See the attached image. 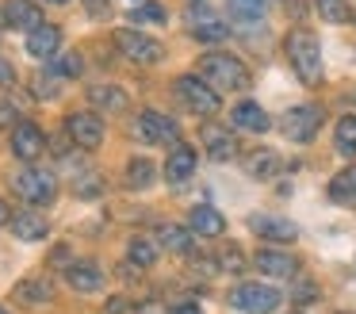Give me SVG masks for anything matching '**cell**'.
Masks as SVG:
<instances>
[{
	"label": "cell",
	"mask_w": 356,
	"mask_h": 314,
	"mask_svg": "<svg viewBox=\"0 0 356 314\" xmlns=\"http://www.w3.org/2000/svg\"><path fill=\"white\" fill-rule=\"evenodd\" d=\"M200 77H203V81H211L218 92H222V88L226 92H245L249 84H253L245 61L234 58V54H226V50L203 54V58H200Z\"/></svg>",
	"instance_id": "cell-1"
},
{
	"label": "cell",
	"mask_w": 356,
	"mask_h": 314,
	"mask_svg": "<svg viewBox=\"0 0 356 314\" xmlns=\"http://www.w3.org/2000/svg\"><path fill=\"white\" fill-rule=\"evenodd\" d=\"M287 61H291L295 77L302 84H318L322 81V46H318V35L307 27H295L287 35Z\"/></svg>",
	"instance_id": "cell-2"
},
{
	"label": "cell",
	"mask_w": 356,
	"mask_h": 314,
	"mask_svg": "<svg viewBox=\"0 0 356 314\" xmlns=\"http://www.w3.org/2000/svg\"><path fill=\"white\" fill-rule=\"evenodd\" d=\"M12 191H16L24 203H35V207H47L54 203L58 196V176L50 173V168H19V173H12Z\"/></svg>",
	"instance_id": "cell-3"
},
{
	"label": "cell",
	"mask_w": 356,
	"mask_h": 314,
	"mask_svg": "<svg viewBox=\"0 0 356 314\" xmlns=\"http://www.w3.org/2000/svg\"><path fill=\"white\" fill-rule=\"evenodd\" d=\"M134 138L146 146H180V127L177 119H169L165 111H154V107H146V111H138V119H134Z\"/></svg>",
	"instance_id": "cell-4"
},
{
	"label": "cell",
	"mask_w": 356,
	"mask_h": 314,
	"mask_svg": "<svg viewBox=\"0 0 356 314\" xmlns=\"http://www.w3.org/2000/svg\"><path fill=\"white\" fill-rule=\"evenodd\" d=\"M177 96L184 100V107L188 111H195V115H203V119H211V115L218 111V88L211 81H203V77H195V73H184V77H177Z\"/></svg>",
	"instance_id": "cell-5"
},
{
	"label": "cell",
	"mask_w": 356,
	"mask_h": 314,
	"mask_svg": "<svg viewBox=\"0 0 356 314\" xmlns=\"http://www.w3.org/2000/svg\"><path fill=\"white\" fill-rule=\"evenodd\" d=\"M280 291L272 288V283H264V280H245V283H234V291H230V303L238 306V311H245V314H272L280 306Z\"/></svg>",
	"instance_id": "cell-6"
},
{
	"label": "cell",
	"mask_w": 356,
	"mask_h": 314,
	"mask_svg": "<svg viewBox=\"0 0 356 314\" xmlns=\"http://www.w3.org/2000/svg\"><path fill=\"white\" fill-rule=\"evenodd\" d=\"M115 46L123 50V58L138 61V65H154V61L165 58V46L157 42V38L142 35V31H131V27L115 31Z\"/></svg>",
	"instance_id": "cell-7"
},
{
	"label": "cell",
	"mask_w": 356,
	"mask_h": 314,
	"mask_svg": "<svg viewBox=\"0 0 356 314\" xmlns=\"http://www.w3.org/2000/svg\"><path fill=\"white\" fill-rule=\"evenodd\" d=\"M65 134H70L73 146L81 150H100L104 146V119L96 111H73L65 119Z\"/></svg>",
	"instance_id": "cell-8"
},
{
	"label": "cell",
	"mask_w": 356,
	"mask_h": 314,
	"mask_svg": "<svg viewBox=\"0 0 356 314\" xmlns=\"http://www.w3.org/2000/svg\"><path fill=\"white\" fill-rule=\"evenodd\" d=\"M318 127H322V111H318L314 104H299V107H291V111H284V119H280V130H284L291 142H310V138L318 134Z\"/></svg>",
	"instance_id": "cell-9"
},
{
	"label": "cell",
	"mask_w": 356,
	"mask_h": 314,
	"mask_svg": "<svg viewBox=\"0 0 356 314\" xmlns=\"http://www.w3.org/2000/svg\"><path fill=\"white\" fill-rule=\"evenodd\" d=\"M188 31H192L195 42H222V38L230 35V27L211 12L203 0H192V23H188Z\"/></svg>",
	"instance_id": "cell-10"
},
{
	"label": "cell",
	"mask_w": 356,
	"mask_h": 314,
	"mask_svg": "<svg viewBox=\"0 0 356 314\" xmlns=\"http://www.w3.org/2000/svg\"><path fill=\"white\" fill-rule=\"evenodd\" d=\"M42 150H47L42 127H35V123H16V127H12V153H16L19 161L42 157Z\"/></svg>",
	"instance_id": "cell-11"
},
{
	"label": "cell",
	"mask_w": 356,
	"mask_h": 314,
	"mask_svg": "<svg viewBox=\"0 0 356 314\" xmlns=\"http://www.w3.org/2000/svg\"><path fill=\"white\" fill-rule=\"evenodd\" d=\"M27 54L39 61H50L62 54V27L54 23H39L35 31H27Z\"/></svg>",
	"instance_id": "cell-12"
},
{
	"label": "cell",
	"mask_w": 356,
	"mask_h": 314,
	"mask_svg": "<svg viewBox=\"0 0 356 314\" xmlns=\"http://www.w3.org/2000/svg\"><path fill=\"white\" fill-rule=\"evenodd\" d=\"M65 283L81 295H96V291H104V272L92 260H73V265H65Z\"/></svg>",
	"instance_id": "cell-13"
},
{
	"label": "cell",
	"mask_w": 356,
	"mask_h": 314,
	"mask_svg": "<svg viewBox=\"0 0 356 314\" xmlns=\"http://www.w3.org/2000/svg\"><path fill=\"white\" fill-rule=\"evenodd\" d=\"M253 265L261 268V276H272V280H295V276H299L295 257H287V253H280V249H268V245L257 249Z\"/></svg>",
	"instance_id": "cell-14"
},
{
	"label": "cell",
	"mask_w": 356,
	"mask_h": 314,
	"mask_svg": "<svg viewBox=\"0 0 356 314\" xmlns=\"http://www.w3.org/2000/svg\"><path fill=\"white\" fill-rule=\"evenodd\" d=\"M88 104H92L96 111H127V107H131V96L111 81H96V84H88Z\"/></svg>",
	"instance_id": "cell-15"
},
{
	"label": "cell",
	"mask_w": 356,
	"mask_h": 314,
	"mask_svg": "<svg viewBox=\"0 0 356 314\" xmlns=\"http://www.w3.org/2000/svg\"><path fill=\"white\" fill-rule=\"evenodd\" d=\"M200 142H203V150L211 153L215 161H230V157H238V138L230 134V130H222V127H203L200 130Z\"/></svg>",
	"instance_id": "cell-16"
},
{
	"label": "cell",
	"mask_w": 356,
	"mask_h": 314,
	"mask_svg": "<svg viewBox=\"0 0 356 314\" xmlns=\"http://www.w3.org/2000/svg\"><path fill=\"white\" fill-rule=\"evenodd\" d=\"M4 23L16 31H35L42 23V8L35 0H4Z\"/></svg>",
	"instance_id": "cell-17"
},
{
	"label": "cell",
	"mask_w": 356,
	"mask_h": 314,
	"mask_svg": "<svg viewBox=\"0 0 356 314\" xmlns=\"http://www.w3.org/2000/svg\"><path fill=\"white\" fill-rule=\"evenodd\" d=\"M253 230L264 237V242H276V245H291L295 237H299V226L287 222V219H276V214H257Z\"/></svg>",
	"instance_id": "cell-18"
},
{
	"label": "cell",
	"mask_w": 356,
	"mask_h": 314,
	"mask_svg": "<svg viewBox=\"0 0 356 314\" xmlns=\"http://www.w3.org/2000/svg\"><path fill=\"white\" fill-rule=\"evenodd\" d=\"M188 226H192L195 237H218V234H226V219H222V214H218L211 203L192 207V214H188Z\"/></svg>",
	"instance_id": "cell-19"
},
{
	"label": "cell",
	"mask_w": 356,
	"mask_h": 314,
	"mask_svg": "<svg viewBox=\"0 0 356 314\" xmlns=\"http://www.w3.org/2000/svg\"><path fill=\"white\" fill-rule=\"evenodd\" d=\"M195 173V150L192 146H172L169 161H165V180L169 184H188Z\"/></svg>",
	"instance_id": "cell-20"
},
{
	"label": "cell",
	"mask_w": 356,
	"mask_h": 314,
	"mask_svg": "<svg viewBox=\"0 0 356 314\" xmlns=\"http://www.w3.org/2000/svg\"><path fill=\"white\" fill-rule=\"evenodd\" d=\"M234 127H241V130H249V134H264V130L272 127V119L264 115V107L261 104H253V100H241L238 107H234Z\"/></svg>",
	"instance_id": "cell-21"
},
{
	"label": "cell",
	"mask_w": 356,
	"mask_h": 314,
	"mask_svg": "<svg viewBox=\"0 0 356 314\" xmlns=\"http://www.w3.org/2000/svg\"><path fill=\"white\" fill-rule=\"evenodd\" d=\"M12 234L19 237V242H42V237L50 234V222L42 219L39 211H24L12 219Z\"/></svg>",
	"instance_id": "cell-22"
},
{
	"label": "cell",
	"mask_w": 356,
	"mask_h": 314,
	"mask_svg": "<svg viewBox=\"0 0 356 314\" xmlns=\"http://www.w3.org/2000/svg\"><path fill=\"white\" fill-rule=\"evenodd\" d=\"M12 295H16L19 303H27V306H42V303L54 299V283L42 280V276H31V280H19Z\"/></svg>",
	"instance_id": "cell-23"
},
{
	"label": "cell",
	"mask_w": 356,
	"mask_h": 314,
	"mask_svg": "<svg viewBox=\"0 0 356 314\" xmlns=\"http://www.w3.org/2000/svg\"><path fill=\"white\" fill-rule=\"evenodd\" d=\"M157 242L169 253H192L195 234H192V226L184 230V226H177V222H161V226H157Z\"/></svg>",
	"instance_id": "cell-24"
},
{
	"label": "cell",
	"mask_w": 356,
	"mask_h": 314,
	"mask_svg": "<svg viewBox=\"0 0 356 314\" xmlns=\"http://www.w3.org/2000/svg\"><path fill=\"white\" fill-rule=\"evenodd\" d=\"M330 199L341 203V207H356V165L341 168V173L330 180Z\"/></svg>",
	"instance_id": "cell-25"
},
{
	"label": "cell",
	"mask_w": 356,
	"mask_h": 314,
	"mask_svg": "<svg viewBox=\"0 0 356 314\" xmlns=\"http://www.w3.org/2000/svg\"><path fill=\"white\" fill-rule=\"evenodd\" d=\"M226 4H230L234 23H245V27H253V23L264 19V8H268V0H226Z\"/></svg>",
	"instance_id": "cell-26"
},
{
	"label": "cell",
	"mask_w": 356,
	"mask_h": 314,
	"mask_svg": "<svg viewBox=\"0 0 356 314\" xmlns=\"http://www.w3.org/2000/svg\"><path fill=\"white\" fill-rule=\"evenodd\" d=\"M245 165H249V176H257V180H272L280 173V157L272 150H257Z\"/></svg>",
	"instance_id": "cell-27"
},
{
	"label": "cell",
	"mask_w": 356,
	"mask_h": 314,
	"mask_svg": "<svg viewBox=\"0 0 356 314\" xmlns=\"http://www.w3.org/2000/svg\"><path fill=\"white\" fill-rule=\"evenodd\" d=\"M127 257H131L134 268L157 265V242H149V237H131V245H127Z\"/></svg>",
	"instance_id": "cell-28"
},
{
	"label": "cell",
	"mask_w": 356,
	"mask_h": 314,
	"mask_svg": "<svg viewBox=\"0 0 356 314\" xmlns=\"http://www.w3.org/2000/svg\"><path fill=\"white\" fill-rule=\"evenodd\" d=\"M333 142H337V153L345 157H356V115H345L333 130Z\"/></svg>",
	"instance_id": "cell-29"
},
{
	"label": "cell",
	"mask_w": 356,
	"mask_h": 314,
	"mask_svg": "<svg viewBox=\"0 0 356 314\" xmlns=\"http://www.w3.org/2000/svg\"><path fill=\"white\" fill-rule=\"evenodd\" d=\"M314 8L325 23H337V27L341 23H353V12H348L345 0H314Z\"/></svg>",
	"instance_id": "cell-30"
},
{
	"label": "cell",
	"mask_w": 356,
	"mask_h": 314,
	"mask_svg": "<svg viewBox=\"0 0 356 314\" xmlns=\"http://www.w3.org/2000/svg\"><path fill=\"white\" fill-rule=\"evenodd\" d=\"M127 184H131V188H149V184H154V165H149L146 157H134L131 165H127Z\"/></svg>",
	"instance_id": "cell-31"
},
{
	"label": "cell",
	"mask_w": 356,
	"mask_h": 314,
	"mask_svg": "<svg viewBox=\"0 0 356 314\" xmlns=\"http://www.w3.org/2000/svg\"><path fill=\"white\" fill-rule=\"evenodd\" d=\"M127 19H134V23H165V19H169V12H165L161 4H138Z\"/></svg>",
	"instance_id": "cell-32"
},
{
	"label": "cell",
	"mask_w": 356,
	"mask_h": 314,
	"mask_svg": "<svg viewBox=\"0 0 356 314\" xmlns=\"http://www.w3.org/2000/svg\"><path fill=\"white\" fill-rule=\"evenodd\" d=\"M50 61H54V69H50L54 77H77L81 73V58H77V54H58V58H50Z\"/></svg>",
	"instance_id": "cell-33"
},
{
	"label": "cell",
	"mask_w": 356,
	"mask_h": 314,
	"mask_svg": "<svg viewBox=\"0 0 356 314\" xmlns=\"http://www.w3.org/2000/svg\"><path fill=\"white\" fill-rule=\"evenodd\" d=\"M222 268H230V272H241V268H245V253H241L238 245H226V249H222Z\"/></svg>",
	"instance_id": "cell-34"
},
{
	"label": "cell",
	"mask_w": 356,
	"mask_h": 314,
	"mask_svg": "<svg viewBox=\"0 0 356 314\" xmlns=\"http://www.w3.org/2000/svg\"><path fill=\"white\" fill-rule=\"evenodd\" d=\"M108 314H142V311L134 306V299H127V295H111Z\"/></svg>",
	"instance_id": "cell-35"
},
{
	"label": "cell",
	"mask_w": 356,
	"mask_h": 314,
	"mask_svg": "<svg viewBox=\"0 0 356 314\" xmlns=\"http://www.w3.org/2000/svg\"><path fill=\"white\" fill-rule=\"evenodd\" d=\"M291 299H295L299 306H307V303H314V299H318V288H314L310 280H302V283H299V291H291Z\"/></svg>",
	"instance_id": "cell-36"
},
{
	"label": "cell",
	"mask_w": 356,
	"mask_h": 314,
	"mask_svg": "<svg viewBox=\"0 0 356 314\" xmlns=\"http://www.w3.org/2000/svg\"><path fill=\"white\" fill-rule=\"evenodd\" d=\"M12 84H16V69L0 58V88H12Z\"/></svg>",
	"instance_id": "cell-37"
},
{
	"label": "cell",
	"mask_w": 356,
	"mask_h": 314,
	"mask_svg": "<svg viewBox=\"0 0 356 314\" xmlns=\"http://www.w3.org/2000/svg\"><path fill=\"white\" fill-rule=\"evenodd\" d=\"M85 8L92 15H108V0H85Z\"/></svg>",
	"instance_id": "cell-38"
},
{
	"label": "cell",
	"mask_w": 356,
	"mask_h": 314,
	"mask_svg": "<svg viewBox=\"0 0 356 314\" xmlns=\"http://www.w3.org/2000/svg\"><path fill=\"white\" fill-rule=\"evenodd\" d=\"M169 314H203V311H200V306H195V303H177V306H172Z\"/></svg>",
	"instance_id": "cell-39"
},
{
	"label": "cell",
	"mask_w": 356,
	"mask_h": 314,
	"mask_svg": "<svg viewBox=\"0 0 356 314\" xmlns=\"http://www.w3.org/2000/svg\"><path fill=\"white\" fill-rule=\"evenodd\" d=\"M12 119H16V107H12V104H0V123H12Z\"/></svg>",
	"instance_id": "cell-40"
},
{
	"label": "cell",
	"mask_w": 356,
	"mask_h": 314,
	"mask_svg": "<svg viewBox=\"0 0 356 314\" xmlns=\"http://www.w3.org/2000/svg\"><path fill=\"white\" fill-rule=\"evenodd\" d=\"M4 222H12V214H8V203L0 199V226H4Z\"/></svg>",
	"instance_id": "cell-41"
},
{
	"label": "cell",
	"mask_w": 356,
	"mask_h": 314,
	"mask_svg": "<svg viewBox=\"0 0 356 314\" xmlns=\"http://www.w3.org/2000/svg\"><path fill=\"white\" fill-rule=\"evenodd\" d=\"M47 4H58V8H62V4H70V0H47Z\"/></svg>",
	"instance_id": "cell-42"
},
{
	"label": "cell",
	"mask_w": 356,
	"mask_h": 314,
	"mask_svg": "<svg viewBox=\"0 0 356 314\" xmlns=\"http://www.w3.org/2000/svg\"><path fill=\"white\" fill-rule=\"evenodd\" d=\"M284 4H287V8H299V0H284Z\"/></svg>",
	"instance_id": "cell-43"
},
{
	"label": "cell",
	"mask_w": 356,
	"mask_h": 314,
	"mask_svg": "<svg viewBox=\"0 0 356 314\" xmlns=\"http://www.w3.org/2000/svg\"><path fill=\"white\" fill-rule=\"evenodd\" d=\"M0 314H8V311H4V306H0Z\"/></svg>",
	"instance_id": "cell-44"
},
{
	"label": "cell",
	"mask_w": 356,
	"mask_h": 314,
	"mask_svg": "<svg viewBox=\"0 0 356 314\" xmlns=\"http://www.w3.org/2000/svg\"><path fill=\"white\" fill-rule=\"evenodd\" d=\"M295 314H299V311H295Z\"/></svg>",
	"instance_id": "cell-45"
}]
</instances>
